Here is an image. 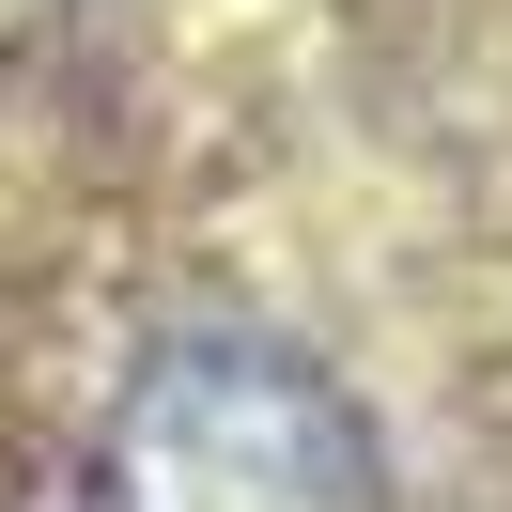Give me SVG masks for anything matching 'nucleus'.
Segmentation results:
<instances>
[{
	"instance_id": "nucleus-2",
	"label": "nucleus",
	"mask_w": 512,
	"mask_h": 512,
	"mask_svg": "<svg viewBox=\"0 0 512 512\" xmlns=\"http://www.w3.org/2000/svg\"><path fill=\"white\" fill-rule=\"evenodd\" d=\"M32 16H47V0H0V47H16V32H32Z\"/></svg>"
},
{
	"instance_id": "nucleus-1",
	"label": "nucleus",
	"mask_w": 512,
	"mask_h": 512,
	"mask_svg": "<svg viewBox=\"0 0 512 512\" xmlns=\"http://www.w3.org/2000/svg\"><path fill=\"white\" fill-rule=\"evenodd\" d=\"M109 512H388V466L280 342H171L109 419Z\"/></svg>"
}]
</instances>
